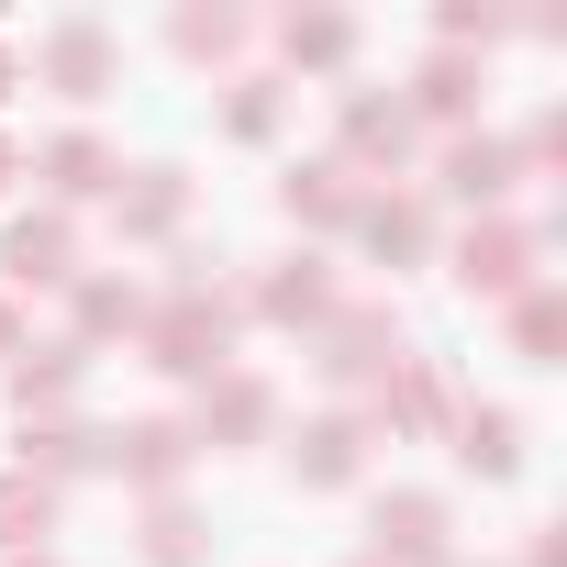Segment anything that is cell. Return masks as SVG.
Here are the masks:
<instances>
[{"label":"cell","mask_w":567,"mask_h":567,"mask_svg":"<svg viewBox=\"0 0 567 567\" xmlns=\"http://www.w3.org/2000/svg\"><path fill=\"white\" fill-rule=\"evenodd\" d=\"M45 534H56V489L45 478H0V556H45Z\"/></svg>","instance_id":"24"},{"label":"cell","mask_w":567,"mask_h":567,"mask_svg":"<svg viewBox=\"0 0 567 567\" xmlns=\"http://www.w3.org/2000/svg\"><path fill=\"white\" fill-rule=\"evenodd\" d=\"M401 156H412V112L379 101V90H346V101H334V167H346V178H390Z\"/></svg>","instance_id":"4"},{"label":"cell","mask_w":567,"mask_h":567,"mask_svg":"<svg viewBox=\"0 0 567 567\" xmlns=\"http://www.w3.org/2000/svg\"><path fill=\"white\" fill-rule=\"evenodd\" d=\"M79 379H90V346H45V357H12V401H23V423H68Z\"/></svg>","instance_id":"15"},{"label":"cell","mask_w":567,"mask_h":567,"mask_svg":"<svg viewBox=\"0 0 567 567\" xmlns=\"http://www.w3.org/2000/svg\"><path fill=\"white\" fill-rule=\"evenodd\" d=\"M267 423H278L267 379H256V368H223V379H200V423H189V445H256Z\"/></svg>","instance_id":"9"},{"label":"cell","mask_w":567,"mask_h":567,"mask_svg":"<svg viewBox=\"0 0 567 567\" xmlns=\"http://www.w3.org/2000/svg\"><path fill=\"white\" fill-rule=\"evenodd\" d=\"M234 45H245V23H234V12H178V56H212V68H223Z\"/></svg>","instance_id":"28"},{"label":"cell","mask_w":567,"mask_h":567,"mask_svg":"<svg viewBox=\"0 0 567 567\" xmlns=\"http://www.w3.org/2000/svg\"><path fill=\"white\" fill-rule=\"evenodd\" d=\"M357 234H368V256H379V267H423V256H434V200L379 189V200H357Z\"/></svg>","instance_id":"12"},{"label":"cell","mask_w":567,"mask_h":567,"mask_svg":"<svg viewBox=\"0 0 567 567\" xmlns=\"http://www.w3.org/2000/svg\"><path fill=\"white\" fill-rule=\"evenodd\" d=\"M357 200H368V189H357V178H346L334 156H301L290 178H278V212H290V223H312V234H334V223H357Z\"/></svg>","instance_id":"14"},{"label":"cell","mask_w":567,"mask_h":567,"mask_svg":"<svg viewBox=\"0 0 567 567\" xmlns=\"http://www.w3.org/2000/svg\"><path fill=\"white\" fill-rule=\"evenodd\" d=\"M434 178H445V200H467V212H478V223H489V212H501V200H512V178H523V156H512V145H501V134H456V145H445V167H434Z\"/></svg>","instance_id":"11"},{"label":"cell","mask_w":567,"mask_h":567,"mask_svg":"<svg viewBox=\"0 0 567 567\" xmlns=\"http://www.w3.org/2000/svg\"><path fill=\"white\" fill-rule=\"evenodd\" d=\"M0 567H56V556H0Z\"/></svg>","instance_id":"33"},{"label":"cell","mask_w":567,"mask_h":567,"mask_svg":"<svg viewBox=\"0 0 567 567\" xmlns=\"http://www.w3.org/2000/svg\"><path fill=\"white\" fill-rule=\"evenodd\" d=\"M12 178H23V156H12V134H0V189H12Z\"/></svg>","instance_id":"32"},{"label":"cell","mask_w":567,"mask_h":567,"mask_svg":"<svg viewBox=\"0 0 567 567\" xmlns=\"http://www.w3.org/2000/svg\"><path fill=\"white\" fill-rule=\"evenodd\" d=\"M34 178H45L56 200H101V189H123V156H112L101 134H56V145L34 156Z\"/></svg>","instance_id":"17"},{"label":"cell","mask_w":567,"mask_h":567,"mask_svg":"<svg viewBox=\"0 0 567 567\" xmlns=\"http://www.w3.org/2000/svg\"><path fill=\"white\" fill-rule=\"evenodd\" d=\"M112 467V423H23V478H90Z\"/></svg>","instance_id":"13"},{"label":"cell","mask_w":567,"mask_h":567,"mask_svg":"<svg viewBox=\"0 0 567 567\" xmlns=\"http://www.w3.org/2000/svg\"><path fill=\"white\" fill-rule=\"evenodd\" d=\"M12 357H23V301L0 290V368H12Z\"/></svg>","instance_id":"29"},{"label":"cell","mask_w":567,"mask_h":567,"mask_svg":"<svg viewBox=\"0 0 567 567\" xmlns=\"http://www.w3.org/2000/svg\"><path fill=\"white\" fill-rule=\"evenodd\" d=\"M178 212H189V178H178V167H134V189H112V223H123L134 245H167Z\"/></svg>","instance_id":"18"},{"label":"cell","mask_w":567,"mask_h":567,"mask_svg":"<svg viewBox=\"0 0 567 567\" xmlns=\"http://www.w3.org/2000/svg\"><path fill=\"white\" fill-rule=\"evenodd\" d=\"M134 545H145V567H200V556H212V523H200L189 501H145Z\"/></svg>","instance_id":"23"},{"label":"cell","mask_w":567,"mask_h":567,"mask_svg":"<svg viewBox=\"0 0 567 567\" xmlns=\"http://www.w3.org/2000/svg\"><path fill=\"white\" fill-rule=\"evenodd\" d=\"M79 290V334L68 346H123V334H145V290L134 278H68Z\"/></svg>","instance_id":"20"},{"label":"cell","mask_w":567,"mask_h":567,"mask_svg":"<svg viewBox=\"0 0 567 567\" xmlns=\"http://www.w3.org/2000/svg\"><path fill=\"white\" fill-rule=\"evenodd\" d=\"M12 90H23V56H12V45H0V101H12Z\"/></svg>","instance_id":"31"},{"label":"cell","mask_w":567,"mask_h":567,"mask_svg":"<svg viewBox=\"0 0 567 567\" xmlns=\"http://www.w3.org/2000/svg\"><path fill=\"white\" fill-rule=\"evenodd\" d=\"M456 290H467V301H523V290H534V223H512V212L467 223V245H456Z\"/></svg>","instance_id":"3"},{"label":"cell","mask_w":567,"mask_h":567,"mask_svg":"<svg viewBox=\"0 0 567 567\" xmlns=\"http://www.w3.org/2000/svg\"><path fill=\"white\" fill-rule=\"evenodd\" d=\"M456 467H467V478H512V467H523V423H512L501 401H489V412H456Z\"/></svg>","instance_id":"22"},{"label":"cell","mask_w":567,"mask_h":567,"mask_svg":"<svg viewBox=\"0 0 567 567\" xmlns=\"http://www.w3.org/2000/svg\"><path fill=\"white\" fill-rule=\"evenodd\" d=\"M312 368H323L334 390H379V379L401 368V312H390V301L323 312V323H312Z\"/></svg>","instance_id":"2"},{"label":"cell","mask_w":567,"mask_h":567,"mask_svg":"<svg viewBox=\"0 0 567 567\" xmlns=\"http://www.w3.org/2000/svg\"><path fill=\"white\" fill-rule=\"evenodd\" d=\"M445 534H456V523H445L434 489H390V501L368 512V556H379V567H456Z\"/></svg>","instance_id":"6"},{"label":"cell","mask_w":567,"mask_h":567,"mask_svg":"<svg viewBox=\"0 0 567 567\" xmlns=\"http://www.w3.org/2000/svg\"><path fill=\"white\" fill-rule=\"evenodd\" d=\"M512 346H523V357H534V368H556V346H567V301H556V290H545V278H534V290H523V301H512Z\"/></svg>","instance_id":"26"},{"label":"cell","mask_w":567,"mask_h":567,"mask_svg":"<svg viewBox=\"0 0 567 567\" xmlns=\"http://www.w3.org/2000/svg\"><path fill=\"white\" fill-rule=\"evenodd\" d=\"M478 90H489V79H478L467 56H423V79H412V101H401V112H412V123H467V112H478Z\"/></svg>","instance_id":"21"},{"label":"cell","mask_w":567,"mask_h":567,"mask_svg":"<svg viewBox=\"0 0 567 567\" xmlns=\"http://www.w3.org/2000/svg\"><path fill=\"white\" fill-rule=\"evenodd\" d=\"M290 467H301V489H346V478L368 467V423H346V412L301 423V434H290Z\"/></svg>","instance_id":"16"},{"label":"cell","mask_w":567,"mask_h":567,"mask_svg":"<svg viewBox=\"0 0 567 567\" xmlns=\"http://www.w3.org/2000/svg\"><path fill=\"white\" fill-rule=\"evenodd\" d=\"M357 567H379V556H357Z\"/></svg>","instance_id":"34"},{"label":"cell","mask_w":567,"mask_h":567,"mask_svg":"<svg viewBox=\"0 0 567 567\" xmlns=\"http://www.w3.org/2000/svg\"><path fill=\"white\" fill-rule=\"evenodd\" d=\"M234 334H245V301L223 290L200 256H178L167 301L145 312V334H134V346H145V368H167V379H189V390H200V379H223V368H234Z\"/></svg>","instance_id":"1"},{"label":"cell","mask_w":567,"mask_h":567,"mask_svg":"<svg viewBox=\"0 0 567 567\" xmlns=\"http://www.w3.org/2000/svg\"><path fill=\"white\" fill-rule=\"evenodd\" d=\"M0 278H12V290H68V278H79V223L68 212L0 223Z\"/></svg>","instance_id":"7"},{"label":"cell","mask_w":567,"mask_h":567,"mask_svg":"<svg viewBox=\"0 0 567 567\" xmlns=\"http://www.w3.org/2000/svg\"><path fill=\"white\" fill-rule=\"evenodd\" d=\"M523 567H567V534H534V556Z\"/></svg>","instance_id":"30"},{"label":"cell","mask_w":567,"mask_h":567,"mask_svg":"<svg viewBox=\"0 0 567 567\" xmlns=\"http://www.w3.org/2000/svg\"><path fill=\"white\" fill-rule=\"evenodd\" d=\"M189 423H167V412H145V423H112V478H134V489H156V501H178V478H189Z\"/></svg>","instance_id":"8"},{"label":"cell","mask_w":567,"mask_h":567,"mask_svg":"<svg viewBox=\"0 0 567 567\" xmlns=\"http://www.w3.org/2000/svg\"><path fill=\"white\" fill-rule=\"evenodd\" d=\"M223 134L267 145V134H278V90H267V79H234V101H223Z\"/></svg>","instance_id":"27"},{"label":"cell","mask_w":567,"mask_h":567,"mask_svg":"<svg viewBox=\"0 0 567 567\" xmlns=\"http://www.w3.org/2000/svg\"><path fill=\"white\" fill-rule=\"evenodd\" d=\"M278 56H290V68H346L357 56V23L346 12H290V23H278Z\"/></svg>","instance_id":"25"},{"label":"cell","mask_w":567,"mask_h":567,"mask_svg":"<svg viewBox=\"0 0 567 567\" xmlns=\"http://www.w3.org/2000/svg\"><path fill=\"white\" fill-rule=\"evenodd\" d=\"M245 312H256V323H290V334L323 323V312H334V267H323L312 245H301V256H278V267L256 278V301H245Z\"/></svg>","instance_id":"10"},{"label":"cell","mask_w":567,"mask_h":567,"mask_svg":"<svg viewBox=\"0 0 567 567\" xmlns=\"http://www.w3.org/2000/svg\"><path fill=\"white\" fill-rule=\"evenodd\" d=\"M368 401H379V434H445V379H434L423 357H401Z\"/></svg>","instance_id":"19"},{"label":"cell","mask_w":567,"mask_h":567,"mask_svg":"<svg viewBox=\"0 0 567 567\" xmlns=\"http://www.w3.org/2000/svg\"><path fill=\"white\" fill-rule=\"evenodd\" d=\"M34 79H45L56 101H101V90L123 79V45H112V34H101L90 12H68V23H56V34L34 45Z\"/></svg>","instance_id":"5"}]
</instances>
